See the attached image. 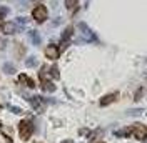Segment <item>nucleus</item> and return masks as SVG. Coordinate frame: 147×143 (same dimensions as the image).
<instances>
[{
    "label": "nucleus",
    "mask_w": 147,
    "mask_h": 143,
    "mask_svg": "<svg viewBox=\"0 0 147 143\" xmlns=\"http://www.w3.org/2000/svg\"><path fill=\"white\" fill-rule=\"evenodd\" d=\"M18 133H20L22 140H28L32 136V133H34V125L28 120H22L20 125H18Z\"/></svg>",
    "instance_id": "nucleus-1"
},
{
    "label": "nucleus",
    "mask_w": 147,
    "mask_h": 143,
    "mask_svg": "<svg viewBox=\"0 0 147 143\" xmlns=\"http://www.w3.org/2000/svg\"><path fill=\"white\" fill-rule=\"evenodd\" d=\"M47 15H49V12H47V7H45V5H37L35 9L32 10V17L35 18V22H38V23L45 22V20H47Z\"/></svg>",
    "instance_id": "nucleus-2"
},
{
    "label": "nucleus",
    "mask_w": 147,
    "mask_h": 143,
    "mask_svg": "<svg viewBox=\"0 0 147 143\" xmlns=\"http://www.w3.org/2000/svg\"><path fill=\"white\" fill-rule=\"evenodd\" d=\"M132 133H134V136L137 138V140H146L147 138V126L142 125V123H136L134 125V128H132Z\"/></svg>",
    "instance_id": "nucleus-3"
},
{
    "label": "nucleus",
    "mask_w": 147,
    "mask_h": 143,
    "mask_svg": "<svg viewBox=\"0 0 147 143\" xmlns=\"http://www.w3.org/2000/svg\"><path fill=\"white\" fill-rule=\"evenodd\" d=\"M59 55H60V50H59L57 45H49V47L45 48V57L47 58H50V60H57Z\"/></svg>",
    "instance_id": "nucleus-4"
},
{
    "label": "nucleus",
    "mask_w": 147,
    "mask_h": 143,
    "mask_svg": "<svg viewBox=\"0 0 147 143\" xmlns=\"http://www.w3.org/2000/svg\"><path fill=\"white\" fill-rule=\"evenodd\" d=\"M17 30L18 28L13 22H5V23H2V32H3L5 35H13Z\"/></svg>",
    "instance_id": "nucleus-5"
},
{
    "label": "nucleus",
    "mask_w": 147,
    "mask_h": 143,
    "mask_svg": "<svg viewBox=\"0 0 147 143\" xmlns=\"http://www.w3.org/2000/svg\"><path fill=\"white\" fill-rule=\"evenodd\" d=\"M30 103H32V107L35 108L37 112H42V97H30V98H27Z\"/></svg>",
    "instance_id": "nucleus-6"
},
{
    "label": "nucleus",
    "mask_w": 147,
    "mask_h": 143,
    "mask_svg": "<svg viewBox=\"0 0 147 143\" xmlns=\"http://www.w3.org/2000/svg\"><path fill=\"white\" fill-rule=\"evenodd\" d=\"M117 97H119V93H110V95H105V97L100 100V105H102V107H105V105H109V103H112V102H115Z\"/></svg>",
    "instance_id": "nucleus-7"
},
{
    "label": "nucleus",
    "mask_w": 147,
    "mask_h": 143,
    "mask_svg": "<svg viewBox=\"0 0 147 143\" xmlns=\"http://www.w3.org/2000/svg\"><path fill=\"white\" fill-rule=\"evenodd\" d=\"M18 82H20V83H27V87H30V88L35 87V82L32 80L30 77H27V75H20V77H18Z\"/></svg>",
    "instance_id": "nucleus-8"
},
{
    "label": "nucleus",
    "mask_w": 147,
    "mask_h": 143,
    "mask_svg": "<svg viewBox=\"0 0 147 143\" xmlns=\"http://www.w3.org/2000/svg\"><path fill=\"white\" fill-rule=\"evenodd\" d=\"M28 37H30V40H32V43H34V45H38V43H40V35H38L37 32L30 30V32H28Z\"/></svg>",
    "instance_id": "nucleus-9"
},
{
    "label": "nucleus",
    "mask_w": 147,
    "mask_h": 143,
    "mask_svg": "<svg viewBox=\"0 0 147 143\" xmlns=\"http://www.w3.org/2000/svg\"><path fill=\"white\" fill-rule=\"evenodd\" d=\"M42 88L45 92H55V85L50 80H45V82H42Z\"/></svg>",
    "instance_id": "nucleus-10"
},
{
    "label": "nucleus",
    "mask_w": 147,
    "mask_h": 143,
    "mask_svg": "<svg viewBox=\"0 0 147 143\" xmlns=\"http://www.w3.org/2000/svg\"><path fill=\"white\" fill-rule=\"evenodd\" d=\"M77 5H79V0H65V7H67V10H75L77 9Z\"/></svg>",
    "instance_id": "nucleus-11"
},
{
    "label": "nucleus",
    "mask_w": 147,
    "mask_h": 143,
    "mask_svg": "<svg viewBox=\"0 0 147 143\" xmlns=\"http://www.w3.org/2000/svg\"><path fill=\"white\" fill-rule=\"evenodd\" d=\"M3 72H5L7 75H13V73H15V67L10 65V63H5V65H3Z\"/></svg>",
    "instance_id": "nucleus-12"
},
{
    "label": "nucleus",
    "mask_w": 147,
    "mask_h": 143,
    "mask_svg": "<svg viewBox=\"0 0 147 143\" xmlns=\"http://www.w3.org/2000/svg\"><path fill=\"white\" fill-rule=\"evenodd\" d=\"M25 65L30 67V68H32V67H37V58L35 57H28L27 60H25Z\"/></svg>",
    "instance_id": "nucleus-13"
},
{
    "label": "nucleus",
    "mask_w": 147,
    "mask_h": 143,
    "mask_svg": "<svg viewBox=\"0 0 147 143\" xmlns=\"http://www.w3.org/2000/svg\"><path fill=\"white\" fill-rule=\"evenodd\" d=\"M15 25H18V27H25V23H27V18L25 17H18L15 22H13Z\"/></svg>",
    "instance_id": "nucleus-14"
},
{
    "label": "nucleus",
    "mask_w": 147,
    "mask_h": 143,
    "mask_svg": "<svg viewBox=\"0 0 147 143\" xmlns=\"http://www.w3.org/2000/svg\"><path fill=\"white\" fill-rule=\"evenodd\" d=\"M10 112H12V113H15V115H20V113H24V110H22V108H18V107H15V105H10Z\"/></svg>",
    "instance_id": "nucleus-15"
},
{
    "label": "nucleus",
    "mask_w": 147,
    "mask_h": 143,
    "mask_svg": "<svg viewBox=\"0 0 147 143\" xmlns=\"http://www.w3.org/2000/svg\"><path fill=\"white\" fill-rule=\"evenodd\" d=\"M129 133H130V128H124V130H119V132H115V135H117V136H127Z\"/></svg>",
    "instance_id": "nucleus-16"
},
{
    "label": "nucleus",
    "mask_w": 147,
    "mask_h": 143,
    "mask_svg": "<svg viewBox=\"0 0 147 143\" xmlns=\"http://www.w3.org/2000/svg\"><path fill=\"white\" fill-rule=\"evenodd\" d=\"M49 73H52V77H54V78H59V77H60V75H59V68H57V67H52Z\"/></svg>",
    "instance_id": "nucleus-17"
},
{
    "label": "nucleus",
    "mask_w": 147,
    "mask_h": 143,
    "mask_svg": "<svg viewBox=\"0 0 147 143\" xmlns=\"http://www.w3.org/2000/svg\"><path fill=\"white\" fill-rule=\"evenodd\" d=\"M62 143H74L72 140H65V142H62Z\"/></svg>",
    "instance_id": "nucleus-18"
},
{
    "label": "nucleus",
    "mask_w": 147,
    "mask_h": 143,
    "mask_svg": "<svg viewBox=\"0 0 147 143\" xmlns=\"http://www.w3.org/2000/svg\"><path fill=\"white\" fill-rule=\"evenodd\" d=\"M2 18H3V15H2V13H0V25H2Z\"/></svg>",
    "instance_id": "nucleus-19"
},
{
    "label": "nucleus",
    "mask_w": 147,
    "mask_h": 143,
    "mask_svg": "<svg viewBox=\"0 0 147 143\" xmlns=\"http://www.w3.org/2000/svg\"><path fill=\"white\" fill-rule=\"evenodd\" d=\"M0 110H2V103H0Z\"/></svg>",
    "instance_id": "nucleus-20"
},
{
    "label": "nucleus",
    "mask_w": 147,
    "mask_h": 143,
    "mask_svg": "<svg viewBox=\"0 0 147 143\" xmlns=\"http://www.w3.org/2000/svg\"><path fill=\"white\" fill-rule=\"evenodd\" d=\"M0 128H2V122H0Z\"/></svg>",
    "instance_id": "nucleus-21"
},
{
    "label": "nucleus",
    "mask_w": 147,
    "mask_h": 143,
    "mask_svg": "<svg viewBox=\"0 0 147 143\" xmlns=\"http://www.w3.org/2000/svg\"><path fill=\"white\" fill-rule=\"evenodd\" d=\"M99 143H102V142H99Z\"/></svg>",
    "instance_id": "nucleus-22"
}]
</instances>
